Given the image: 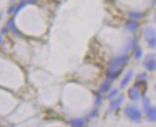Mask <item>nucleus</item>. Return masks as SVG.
<instances>
[{"mask_svg": "<svg viewBox=\"0 0 156 127\" xmlns=\"http://www.w3.org/2000/svg\"><path fill=\"white\" fill-rule=\"evenodd\" d=\"M128 60H129V57L126 55V53L113 58L110 61L109 66H108V70L106 72L107 77L110 79L117 78L123 72V67L127 64Z\"/></svg>", "mask_w": 156, "mask_h": 127, "instance_id": "1", "label": "nucleus"}, {"mask_svg": "<svg viewBox=\"0 0 156 127\" xmlns=\"http://www.w3.org/2000/svg\"><path fill=\"white\" fill-rule=\"evenodd\" d=\"M124 113L127 118H129L134 122H139L142 118V113L137 107L126 106L124 110Z\"/></svg>", "mask_w": 156, "mask_h": 127, "instance_id": "2", "label": "nucleus"}, {"mask_svg": "<svg viewBox=\"0 0 156 127\" xmlns=\"http://www.w3.org/2000/svg\"><path fill=\"white\" fill-rule=\"evenodd\" d=\"M143 65L146 67V69L148 71H154L156 69V57L154 55L151 53V55L146 56Z\"/></svg>", "mask_w": 156, "mask_h": 127, "instance_id": "3", "label": "nucleus"}, {"mask_svg": "<svg viewBox=\"0 0 156 127\" xmlns=\"http://www.w3.org/2000/svg\"><path fill=\"white\" fill-rule=\"evenodd\" d=\"M128 97L131 100H138L140 98V89L138 85H134L128 90Z\"/></svg>", "mask_w": 156, "mask_h": 127, "instance_id": "4", "label": "nucleus"}, {"mask_svg": "<svg viewBox=\"0 0 156 127\" xmlns=\"http://www.w3.org/2000/svg\"><path fill=\"white\" fill-rule=\"evenodd\" d=\"M124 99H125V97H124L123 95L119 96L117 98H114V99L112 100V102L110 103L109 109H108V113H111V112H113L115 109H117L118 107H119L122 103H123Z\"/></svg>", "mask_w": 156, "mask_h": 127, "instance_id": "5", "label": "nucleus"}, {"mask_svg": "<svg viewBox=\"0 0 156 127\" xmlns=\"http://www.w3.org/2000/svg\"><path fill=\"white\" fill-rule=\"evenodd\" d=\"M146 112H147V120H150L151 122H156V107L151 106Z\"/></svg>", "mask_w": 156, "mask_h": 127, "instance_id": "6", "label": "nucleus"}, {"mask_svg": "<svg viewBox=\"0 0 156 127\" xmlns=\"http://www.w3.org/2000/svg\"><path fill=\"white\" fill-rule=\"evenodd\" d=\"M132 77H133V71H132V70L128 71L127 74L125 76V77L123 78V80H122V83H121V88H122V89L126 88V85H127L128 83H129V81L131 80Z\"/></svg>", "mask_w": 156, "mask_h": 127, "instance_id": "7", "label": "nucleus"}, {"mask_svg": "<svg viewBox=\"0 0 156 127\" xmlns=\"http://www.w3.org/2000/svg\"><path fill=\"white\" fill-rule=\"evenodd\" d=\"M111 87V81L110 80H105V81L101 83V87H100V91L99 93L100 94H104V93H106L109 91Z\"/></svg>", "mask_w": 156, "mask_h": 127, "instance_id": "8", "label": "nucleus"}, {"mask_svg": "<svg viewBox=\"0 0 156 127\" xmlns=\"http://www.w3.org/2000/svg\"><path fill=\"white\" fill-rule=\"evenodd\" d=\"M138 28H139V24L136 23V22H134V21H132V22H128V23H126V30L127 32H130V33L136 32Z\"/></svg>", "mask_w": 156, "mask_h": 127, "instance_id": "9", "label": "nucleus"}, {"mask_svg": "<svg viewBox=\"0 0 156 127\" xmlns=\"http://www.w3.org/2000/svg\"><path fill=\"white\" fill-rule=\"evenodd\" d=\"M72 127H83L84 126V120L83 118H75L71 120Z\"/></svg>", "mask_w": 156, "mask_h": 127, "instance_id": "10", "label": "nucleus"}, {"mask_svg": "<svg viewBox=\"0 0 156 127\" xmlns=\"http://www.w3.org/2000/svg\"><path fill=\"white\" fill-rule=\"evenodd\" d=\"M153 36H156L155 30L153 28H151V27H148V28H147V30L145 31V37H146V39H148Z\"/></svg>", "mask_w": 156, "mask_h": 127, "instance_id": "11", "label": "nucleus"}, {"mask_svg": "<svg viewBox=\"0 0 156 127\" xmlns=\"http://www.w3.org/2000/svg\"><path fill=\"white\" fill-rule=\"evenodd\" d=\"M129 17L133 20H137V19H140L143 17V15L138 12H129Z\"/></svg>", "mask_w": 156, "mask_h": 127, "instance_id": "12", "label": "nucleus"}, {"mask_svg": "<svg viewBox=\"0 0 156 127\" xmlns=\"http://www.w3.org/2000/svg\"><path fill=\"white\" fill-rule=\"evenodd\" d=\"M134 57H135V59H140L141 57H142V56H143V52H142V50H141V48L138 46L136 49L134 50Z\"/></svg>", "mask_w": 156, "mask_h": 127, "instance_id": "13", "label": "nucleus"}, {"mask_svg": "<svg viewBox=\"0 0 156 127\" xmlns=\"http://www.w3.org/2000/svg\"><path fill=\"white\" fill-rule=\"evenodd\" d=\"M147 40V44L151 48H156V36L151 37Z\"/></svg>", "mask_w": 156, "mask_h": 127, "instance_id": "14", "label": "nucleus"}, {"mask_svg": "<svg viewBox=\"0 0 156 127\" xmlns=\"http://www.w3.org/2000/svg\"><path fill=\"white\" fill-rule=\"evenodd\" d=\"M143 107H144L145 111H147L151 107V101L147 98H144V99H143Z\"/></svg>", "mask_w": 156, "mask_h": 127, "instance_id": "15", "label": "nucleus"}, {"mask_svg": "<svg viewBox=\"0 0 156 127\" xmlns=\"http://www.w3.org/2000/svg\"><path fill=\"white\" fill-rule=\"evenodd\" d=\"M117 95H118V89H113L109 94H108L107 98L109 99H113V98H115V97H116Z\"/></svg>", "mask_w": 156, "mask_h": 127, "instance_id": "16", "label": "nucleus"}, {"mask_svg": "<svg viewBox=\"0 0 156 127\" xmlns=\"http://www.w3.org/2000/svg\"><path fill=\"white\" fill-rule=\"evenodd\" d=\"M16 11V5H12L9 7V9L8 11H7V12H8V15H12V12Z\"/></svg>", "mask_w": 156, "mask_h": 127, "instance_id": "17", "label": "nucleus"}, {"mask_svg": "<svg viewBox=\"0 0 156 127\" xmlns=\"http://www.w3.org/2000/svg\"><path fill=\"white\" fill-rule=\"evenodd\" d=\"M2 18V12H0V19Z\"/></svg>", "mask_w": 156, "mask_h": 127, "instance_id": "18", "label": "nucleus"}, {"mask_svg": "<svg viewBox=\"0 0 156 127\" xmlns=\"http://www.w3.org/2000/svg\"><path fill=\"white\" fill-rule=\"evenodd\" d=\"M1 37H2V36H0V41H1Z\"/></svg>", "mask_w": 156, "mask_h": 127, "instance_id": "19", "label": "nucleus"}, {"mask_svg": "<svg viewBox=\"0 0 156 127\" xmlns=\"http://www.w3.org/2000/svg\"><path fill=\"white\" fill-rule=\"evenodd\" d=\"M154 88H155V90H156V84H155V87H154Z\"/></svg>", "mask_w": 156, "mask_h": 127, "instance_id": "20", "label": "nucleus"}]
</instances>
